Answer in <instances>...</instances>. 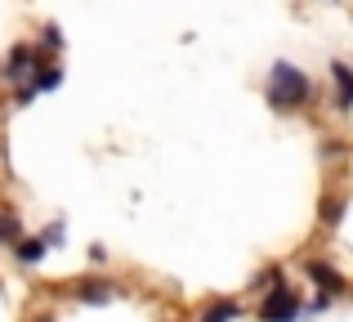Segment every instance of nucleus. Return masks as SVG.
Returning a JSON list of instances; mask_svg holds the SVG:
<instances>
[{"instance_id":"f257e3e1","label":"nucleus","mask_w":353,"mask_h":322,"mask_svg":"<svg viewBox=\"0 0 353 322\" xmlns=\"http://www.w3.org/2000/svg\"><path fill=\"white\" fill-rule=\"evenodd\" d=\"M318 99V85H313V77L304 68H295L291 59H277L273 68H268V81H264V103L273 108V112L282 117H295L304 112V108Z\"/></svg>"},{"instance_id":"f03ea898","label":"nucleus","mask_w":353,"mask_h":322,"mask_svg":"<svg viewBox=\"0 0 353 322\" xmlns=\"http://www.w3.org/2000/svg\"><path fill=\"white\" fill-rule=\"evenodd\" d=\"M304 305H309V300L300 296L295 282H277L273 291H264V296L255 300V318L259 322H300Z\"/></svg>"},{"instance_id":"7ed1b4c3","label":"nucleus","mask_w":353,"mask_h":322,"mask_svg":"<svg viewBox=\"0 0 353 322\" xmlns=\"http://www.w3.org/2000/svg\"><path fill=\"white\" fill-rule=\"evenodd\" d=\"M45 63V54L36 50V45H27V41H18L14 50L0 59V85H27V81L36 77V68Z\"/></svg>"},{"instance_id":"20e7f679","label":"nucleus","mask_w":353,"mask_h":322,"mask_svg":"<svg viewBox=\"0 0 353 322\" xmlns=\"http://www.w3.org/2000/svg\"><path fill=\"white\" fill-rule=\"evenodd\" d=\"M304 278H309L313 296H327V300H340V296H349V282H345V273H340L331 260H322V255L304 260Z\"/></svg>"},{"instance_id":"39448f33","label":"nucleus","mask_w":353,"mask_h":322,"mask_svg":"<svg viewBox=\"0 0 353 322\" xmlns=\"http://www.w3.org/2000/svg\"><path fill=\"white\" fill-rule=\"evenodd\" d=\"M117 282L112 278H99V273H90V278H77L68 287L72 300H81V305H108V300H117Z\"/></svg>"},{"instance_id":"423d86ee","label":"nucleus","mask_w":353,"mask_h":322,"mask_svg":"<svg viewBox=\"0 0 353 322\" xmlns=\"http://www.w3.org/2000/svg\"><path fill=\"white\" fill-rule=\"evenodd\" d=\"M331 85H336V112H353V68L345 59L331 63Z\"/></svg>"},{"instance_id":"0eeeda50","label":"nucleus","mask_w":353,"mask_h":322,"mask_svg":"<svg viewBox=\"0 0 353 322\" xmlns=\"http://www.w3.org/2000/svg\"><path fill=\"white\" fill-rule=\"evenodd\" d=\"M237 318H241V300H233V296L206 300V305H201V314H197V322H237Z\"/></svg>"},{"instance_id":"6e6552de","label":"nucleus","mask_w":353,"mask_h":322,"mask_svg":"<svg viewBox=\"0 0 353 322\" xmlns=\"http://www.w3.org/2000/svg\"><path fill=\"white\" fill-rule=\"evenodd\" d=\"M345 215H349V197H340V192H322V201H318V224L322 228H340V224H345Z\"/></svg>"},{"instance_id":"1a4fd4ad","label":"nucleus","mask_w":353,"mask_h":322,"mask_svg":"<svg viewBox=\"0 0 353 322\" xmlns=\"http://www.w3.org/2000/svg\"><path fill=\"white\" fill-rule=\"evenodd\" d=\"M59 85H63V68H59V63H41V68H36V77L27 81L23 90H32V94H54Z\"/></svg>"},{"instance_id":"9d476101","label":"nucleus","mask_w":353,"mask_h":322,"mask_svg":"<svg viewBox=\"0 0 353 322\" xmlns=\"http://www.w3.org/2000/svg\"><path fill=\"white\" fill-rule=\"evenodd\" d=\"M45 255H50V242H45V237H23V242L14 246V260L27 264V269H32V264H41Z\"/></svg>"},{"instance_id":"9b49d317","label":"nucleus","mask_w":353,"mask_h":322,"mask_svg":"<svg viewBox=\"0 0 353 322\" xmlns=\"http://www.w3.org/2000/svg\"><path fill=\"white\" fill-rule=\"evenodd\" d=\"M277 282H286V269H282V264H268V269H259L255 278H250L246 291H250V296H264V291H273Z\"/></svg>"},{"instance_id":"f8f14e48","label":"nucleus","mask_w":353,"mask_h":322,"mask_svg":"<svg viewBox=\"0 0 353 322\" xmlns=\"http://www.w3.org/2000/svg\"><path fill=\"white\" fill-rule=\"evenodd\" d=\"M23 219L14 215V210H0V246H9V251H14L18 242H23Z\"/></svg>"},{"instance_id":"ddd939ff","label":"nucleus","mask_w":353,"mask_h":322,"mask_svg":"<svg viewBox=\"0 0 353 322\" xmlns=\"http://www.w3.org/2000/svg\"><path fill=\"white\" fill-rule=\"evenodd\" d=\"M36 50H41V54H59V50H63V27H59V23H45Z\"/></svg>"},{"instance_id":"4468645a","label":"nucleus","mask_w":353,"mask_h":322,"mask_svg":"<svg viewBox=\"0 0 353 322\" xmlns=\"http://www.w3.org/2000/svg\"><path fill=\"white\" fill-rule=\"evenodd\" d=\"M322 161H340V157H349V152H353V143L349 139H322Z\"/></svg>"},{"instance_id":"2eb2a0df","label":"nucleus","mask_w":353,"mask_h":322,"mask_svg":"<svg viewBox=\"0 0 353 322\" xmlns=\"http://www.w3.org/2000/svg\"><path fill=\"white\" fill-rule=\"evenodd\" d=\"M45 242H50V251H54V246H63V237H68V224H63V219H54V224L50 228H45Z\"/></svg>"},{"instance_id":"dca6fc26","label":"nucleus","mask_w":353,"mask_h":322,"mask_svg":"<svg viewBox=\"0 0 353 322\" xmlns=\"http://www.w3.org/2000/svg\"><path fill=\"white\" fill-rule=\"evenodd\" d=\"M90 264H108V246H99V242L90 246Z\"/></svg>"},{"instance_id":"f3484780","label":"nucleus","mask_w":353,"mask_h":322,"mask_svg":"<svg viewBox=\"0 0 353 322\" xmlns=\"http://www.w3.org/2000/svg\"><path fill=\"white\" fill-rule=\"evenodd\" d=\"M32 322H59V318H54V314H41V318H32Z\"/></svg>"}]
</instances>
